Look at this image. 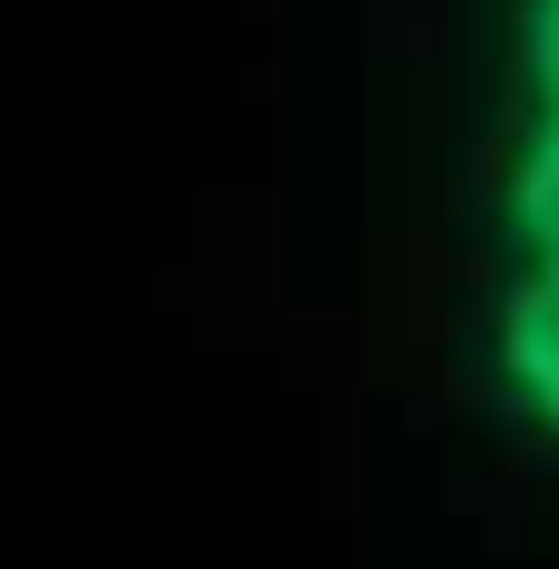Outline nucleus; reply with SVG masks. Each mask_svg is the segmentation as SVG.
Wrapping results in <instances>:
<instances>
[{
	"mask_svg": "<svg viewBox=\"0 0 559 569\" xmlns=\"http://www.w3.org/2000/svg\"><path fill=\"white\" fill-rule=\"evenodd\" d=\"M498 228L518 259H559V114H529V136L498 177Z\"/></svg>",
	"mask_w": 559,
	"mask_h": 569,
	"instance_id": "nucleus-2",
	"label": "nucleus"
},
{
	"mask_svg": "<svg viewBox=\"0 0 559 569\" xmlns=\"http://www.w3.org/2000/svg\"><path fill=\"white\" fill-rule=\"evenodd\" d=\"M487 373H498L508 415L559 435V259H518L498 311H487Z\"/></svg>",
	"mask_w": 559,
	"mask_h": 569,
	"instance_id": "nucleus-1",
	"label": "nucleus"
},
{
	"mask_svg": "<svg viewBox=\"0 0 559 569\" xmlns=\"http://www.w3.org/2000/svg\"><path fill=\"white\" fill-rule=\"evenodd\" d=\"M518 83L529 114H559V0H518Z\"/></svg>",
	"mask_w": 559,
	"mask_h": 569,
	"instance_id": "nucleus-3",
	"label": "nucleus"
}]
</instances>
